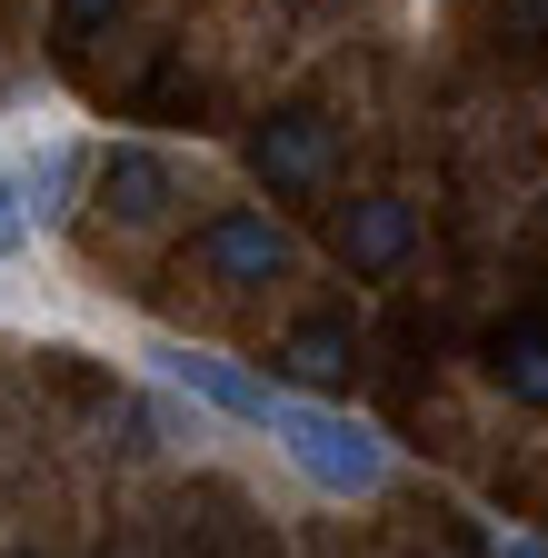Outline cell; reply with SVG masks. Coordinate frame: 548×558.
Returning <instances> with one entry per match:
<instances>
[{
    "label": "cell",
    "mask_w": 548,
    "mask_h": 558,
    "mask_svg": "<svg viewBox=\"0 0 548 558\" xmlns=\"http://www.w3.org/2000/svg\"><path fill=\"white\" fill-rule=\"evenodd\" d=\"M110 21H120V0H60V31H81V40L110 31Z\"/></svg>",
    "instance_id": "obj_11"
},
{
    "label": "cell",
    "mask_w": 548,
    "mask_h": 558,
    "mask_svg": "<svg viewBox=\"0 0 548 558\" xmlns=\"http://www.w3.org/2000/svg\"><path fill=\"white\" fill-rule=\"evenodd\" d=\"M280 11H329V0H280Z\"/></svg>",
    "instance_id": "obj_14"
},
{
    "label": "cell",
    "mask_w": 548,
    "mask_h": 558,
    "mask_svg": "<svg viewBox=\"0 0 548 558\" xmlns=\"http://www.w3.org/2000/svg\"><path fill=\"white\" fill-rule=\"evenodd\" d=\"M141 360H150L170 389H190L199 409H220V418H249V429H269V409H280V399H269V389H259L240 360H220V349H190V339H150Z\"/></svg>",
    "instance_id": "obj_4"
},
{
    "label": "cell",
    "mask_w": 548,
    "mask_h": 558,
    "mask_svg": "<svg viewBox=\"0 0 548 558\" xmlns=\"http://www.w3.org/2000/svg\"><path fill=\"white\" fill-rule=\"evenodd\" d=\"M280 369H290L300 389H350V369H360V319H350V310H309V319H290Z\"/></svg>",
    "instance_id": "obj_7"
},
{
    "label": "cell",
    "mask_w": 548,
    "mask_h": 558,
    "mask_svg": "<svg viewBox=\"0 0 548 558\" xmlns=\"http://www.w3.org/2000/svg\"><path fill=\"white\" fill-rule=\"evenodd\" d=\"M269 439H280V459L319 488V499H369V488L389 478V439L369 429V418H350V409L280 399L269 409Z\"/></svg>",
    "instance_id": "obj_1"
},
{
    "label": "cell",
    "mask_w": 548,
    "mask_h": 558,
    "mask_svg": "<svg viewBox=\"0 0 548 558\" xmlns=\"http://www.w3.org/2000/svg\"><path fill=\"white\" fill-rule=\"evenodd\" d=\"M489 379H499L519 409H548V329H538V319L489 329Z\"/></svg>",
    "instance_id": "obj_8"
},
{
    "label": "cell",
    "mask_w": 548,
    "mask_h": 558,
    "mask_svg": "<svg viewBox=\"0 0 548 558\" xmlns=\"http://www.w3.org/2000/svg\"><path fill=\"white\" fill-rule=\"evenodd\" d=\"M90 199H100L110 230H160L170 199H180V170H170V150H150V140H110V150L90 160Z\"/></svg>",
    "instance_id": "obj_3"
},
{
    "label": "cell",
    "mask_w": 548,
    "mask_h": 558,
    "mask_svg": "<svg viewBox=\"0 0 548 558\" xmlns=\"http://www.w3.org/2000/svg\"><path fill=\"white\" fill-rule=\"evenodd\" d=\"M90 160L71 150V140H50V150L31 160V180H21V209H31V220H71V180H81Z\"/></svg>",
    "instance_id": "obj_9"
},
{
    "label": "cell",
    "mask_w": 548,
    "mask_h": 558,
    "mask_svg": "<svg viewBox=\"0 0 548 558\" xmlns=\"http://www.w3.org/2000/svg\"><path fill=\"white\" fill-rule=\"evenodd\" d=\"M489 558H548V548H538L528 529H499V538H489Z\"/></svg>",
    "instance_id": "obj_12"
},
{
    "label": "cell",
    "mask_w": 548,
    "mask_h": 558,
    "mask_svg": "<svg viewBox=\"0 0 548 558\" xmlns=\"http://www.w3.org/2000/svg\"><path fill=\"white\" fill-rule=\"evenodd\" d=\"M249 170L280 190V199H309V190L329 180V120H319V110H269V120L249 130Z\"/></svg>",
    "instance_id": "obj_5"
},
{
    "label": "cell",
    "mask_w": 548,
    "mask_h": 558,
    "mask_svg": "<svg viewBox=\"0 0 548 558\" xmlns=\"http://www.w3.org/2000/svg\"><path fill=\"white\" fill-rule=\"evenodd\" d=\"M538 21H548V0H519V31H538Z\"/></svg>",
    "instance_id": "obj_13"
},
{
    "label": "cell",
    "mask_w": 548,
    "mask_h": 558,
    "mask_svg": "<svg viewBox=\"0 0 548 558\" xmlns=\"http://www.w3.org/2000/svg\"><path fill=\"white\" fill-rule=\"evenodd\" d=\"M190 269L210 290H269V279L300 269V230L269 220V209H220V220L190 230Z\"/></svg>",
    "instance_id": "obj_2"
},
{
    "label": "cell",
    "mask_w": 548,
    "mask_h": 558,
    "mask_svg": "<svg viewBox=\"0 0 548 558\" xmlns=\"http://www.w3.org/2000/svg\"><path fill=\"white\" fill-rule=\"evenodd\" d=\"M31 240V209H21V180H0V259Z\"/></svg>",
    "instance_id": "obj_10"
},
{
    "label": "cell",
    "mask_w": 548,
    "mask_h": 558,
    "mask_svg": "<svg viewBox=\"0 0 548 558\" xmlns=\"http://www.w3.org/2000/svg\"><path fill=\"white\" fill-rule=\"evenodd\" d=\"M409 250H419V209H409L399 190H369L339 209V269H360V279H389Z\"/></svg>",
    "instance_id": "obj_6"
}]
</instances>
